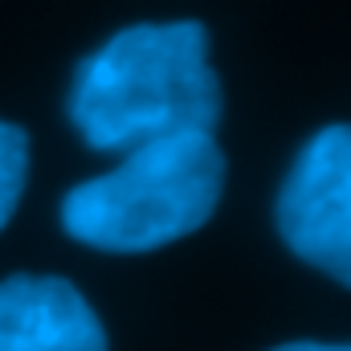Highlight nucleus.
<instances>
[{
  "label": "nucleus",
  "mask_w": 351,
  "mask_h": 351,
  "mask_svg": "<svg viewBox=\"0 0 351 351\" xmlns=\"http://www.w3.org/2000/svg\"><path fill=\"white\" fill-rule=\"evenodd\" d=\"M29 180V135L16 123L0 119V229L12 221Z\"/></svg>",
  "instance_id": "obj_5"
},
{
  "label": "nucleus",
  "mask_w": 351,
  "mask_h": 351,
  "mask_svg": "<svg viewBox=\"0 0 351 351\" xmlns=\"http://www.w3.org/2000/svg\"><path fill=\"white\" fill-rule=\"evenodd\" d=\"M274 351H351V343H282Z\"/></svg>",
  "instance_id": "obj_6"
},
{
  "label": "nucleus",
  "mask_w": 351,
  "mask_h": 351,
  "mask_svg": "<svg viewBox=\"0 0 351 351\" xmlns=\"http://www.w3.org/2000/svg\"><path fill=\"white\" fill-rule=\"evenodd\" d=\"M274 221L294 258L351 286V123L323 127L298 152Z\"/></svg>",
  "instance_id": "obj_3"
},
{
  "label": "nucleus",
  "mask_w": 351,
  "mask_h": 351,
  "mask_svg": "<svg viewBox=\"0 0 351 351\" xmlns=\"http://www.w3.org/2000/svg\"><path fill=\"white\" fill-rule=\"evenodd\" d=\"M0 351H110L74 282L12 274L0 282Z\"/></svg>",
  "instance_id": "obj_4"
},
{
  "label": "nucleus",
  "mask_w": 351,
  "mask_h": 351,
  "mask_svg": "<svg viewBox=\"0 0 351 351\" xmlns=\"http://www.w3.org/2000/svg\"><path fill=\"white\" fill-rule=\"evenodd\" d=\"M221 119V82L200 21L131 25L82 58L70 86V123L94 152H131L152 139L208 131Z\"/></svg>",
  "instance_id": "obj_1"
},
{
  "label": "nucleus",
  "mask_w": 351,
  "mask_h": 351,
  "mask_svg": "<svg viewBox=\"0 0 351 351\" xmlns=\"http://www.w3.org/2000/svg\"><path fill=\"white\" fill-rule=\"evenodd\" d=\"M225 156L208 131H188L123 152L110 172L82 180L62 200L74 241L102 254H152L196 233L221 204Z\"/></svg>",
  "instance_id": "obj_2"
}]
</instances>
